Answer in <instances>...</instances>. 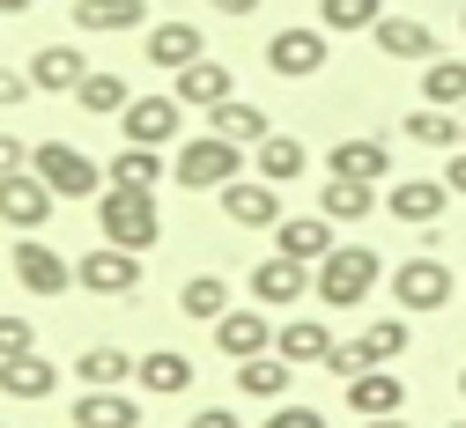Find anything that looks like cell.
Returning <instances> with one entry per match:
<instances>
[{"label":"cell","mask_w":466,"mask_h":428,"mask_svg":"<svg viewBox=\"0 0 466 428\" xmlns=\"http://www.w3.org/2000/svg\"><path fill=\"white\" fill-rule=\"evenodd\" d=\"M378 281H385V259L370 252V244H333V252L311 266V295L326 303V311H356V303H370Z\"/></svg>","instance_id":"cell-1"},{"label":"cell","mask_w":466,"mask_h":428,"mask_svg":"<svg viewBox=\"0 0 466 428\" xmlns=\"http://www.w3.org/2000/svg\"><path fill=\"white\" fill-rule=\"evenodd\" d=\"M96 229H104V244L156 252V244H163V207H156V193H141V185H104V193H96Z\"/></svg>","instance_id":"cell-2"},{"label":"cell","mask_w":466,"mask_h":428,"mask_svg":"<svg viewBox=\"0 0 466 428\" xmlns=\"http://www.w3.org/2000/svg\"><path fill=\"white\" fill-rule=\"evenodd\" d=\"M238 170H245V148H238V141H222V134L178 141V155H170V177H178L186 193H222Z\"/></svg>","instance_id":"cell-3"},{"label":"cell","mask_w":466,"mask_h":428,"mask_svg":"<svg viewBox=\"0 0 466 428\" xmlns=\"http://www.w3.org/2000/svg\"><path fill=\"white\" fill-rule=\"evenodd\" d=\"M30 170H37L60 200H96V193H104V170H96L75 141H37V148H30Z\"/></svg>","instance_id":"cell-4"},{"label":"cell","mask_w":466,"mask_h":428,"mask_svg":"<svg viewBox=\"0 0 466 428\" xmlns=\"http://www.w3.org/2000/svg\"><path fill=\"white\" fill-rule=\"evenodd\" d=\"M385 281H392V303H400L407 318H422V311H444V303H451V288H459L444 259H407V266H392Z\"/></svg>","instance_id":"cell-5"},{"label":"cell","mask_w":466,"mask_h":428,"mask_svg":"<svg viewBox=\"0 0 466 428\" xmlns=\"http://www.w3.org/2000/svg\"><path fill=\"white\" fill-rule=\"evenodd\" d=\"M119 126H127V141H134V148H178L186 104L170 96V89H156V96H134V104L119 111Z\"/></svg>","instance_id":"cell-6"},{"label":"cell","mask_w":466,"mask_h":428,"mask_svg":"<svg viewBox=\"0 0 466 428\" xmlns=\"http://www.w3.org/2000/svg\"><path fill=\"white\" fill-rule=\"evenodd\" d=\"M52 207H60V193H52L37 170H15V177H0V222H8L15 236H37V229L52 222Z\"/></svg>","instance_id":"cell-7"},{"label":"cell","mask_w":466,"mask_h":428,"mask_svg":"<svg viewBox=\"0 0 466 428\" xmlns=\"http://www.w3.org/2000/svg\"><path fill=\"white\" fill-rule=\"evenodd\" d=\"M75 288H89V295H134L141 288V252H127V244H96L89 259H75Z\"/></svg>","instance_id":"cell-8"},{"label":"cell","mask_w":466,"mask_h":428,"mask_svg":"<svg viewBox=\"0 0 466 428\" xmlns=\"http://www.w3.org/2000/svg\"><path fill=\"white\" fill-rule=\"evenodd\" d=\"M267 67H274L281 82H311V75H326V30H304V23L274 30V37H267Z\"/></svg>","instance_id":"cell-9"},{"label":"cell","mask_w":466,"mask_h":428,"mask_svg":"<svg viewBox=\"0 0 466 428\" xmlns=\"http://www.w3.org/2000/svg\"><path fill=\"white\" fill-rule=\"evenodd\" d=\"M15 281L30 288V295H67L75 288V259H60V252H52V244L45 236H15Z\"/></svg>","instance_id":"cell-10"},{"label":"cell","mask_w":466,"mask_h":428,"mask_svg":"<svg viewBox=\"0 0 466 428\" xmlns=\"http://www.w3.org/2000/svg\"><path fill=\"white\" fill-rule=\"evenodd\" d=\"M444 177H392V193H385V214L400 229H437L444 222Z\"/></svg>","instance_id":"cell-11"},{"label":"cell","mask_w":466,"mask_h":428,"mask_svg":"<svg viewBox=\"0 0 466 428\" xmlns=\"http://www.w3.org/2000/svg\"><path fill=\"white\" fill-rule=\"evenodd\" d=\"M304 295H311V266L281 259V252L252 266V303H259V311H297Z\"/></svg>","instance_id":"cell-12"},{"label":"cell","mask_w":466,"mask_h":428,"mask_svg":"<svg viewBox=\"0 0 466 428\" xmlns=\"http://www.w3.org/2000/svg\"><path fill=\"white\" fill-rule=\"evenodd\" d=\"M222 214L238 229H274L281 222V185H267V177H229L222 185Z\"/></svg>","instance_id":"cell-13"},{"label":"cell","mask_w":466,"mask_h":428,"mask_svg":"<svg viewBox=\"0 0 466 428\" xmlns=\"http://www.w3.org/2000/svg\"><path fill=\"white\" fill-rule=\"evenodd\" d=\"M378 52L385 59H415V67H430V59H444V37L430 30V23H415V15H378Z\"/></svg>","instance_id":"cell-14"},{"label":"cell","mask_w":466,"mask_h":428,"mask_svg":"<svg viewBox=\"0 0 466 428\" xmlns=\"http://www.w3.org/2000/svg\"><path fill=\"white\" fill-rule=\"evenodd\" d=\"M215 347L229 354V362H252V354H274V325H267V311H259V303H252V311H222L215 325Z\"/></svg>","instance_id":"cell-15"},{"label":"cell","mask_w":466,"mask_h":428,"mask_svg":"<svg viewBox=\"0 0 466 428\" xmlns=\"http://www.w3.org/2000/svg\"><path fill=\"white\" fill-rule=\"evenodd\" d=\"M82 75H89L82 45H37V52H30V89H37V96H75Z\"/></svg>","instance_id":"cell-16"},{"label":"cell","mask_w":466,"mask_h":428,"mask_svg":"<svg viewBox=\"0 0 466 428\" xmlns=\"http://www.w3.org/2000/svg\"><path fill=\"white\" fill-rule=\"evenodd\" d=\"M274 252L297 259V266H319V259L333 252V222H326V214H281V222H274Z\"/></svg>","instance_id":"cell-17"},{"label":"cell","mask_w":466,"mask_h":428,"mask_svg":"<svg viewBox=\"0 0 466 428\" xmlns=\"http://www.w3.org/2000/svg\"><path fill=\"white\" fill-rule=\"evenodd\" d=\"M141 52H148V67H163V75H186L193 59H208V37H200L193 23H156V30L141 37Z\"/></svg>","instance_id":"cell-18"},{"label":"cell","mask_w":466,"mask_h":428,"mask_svg":"<svg viewBox=\"0 0 466 428\" xmlns=\"http://www.w3.org/2000/svg\"><path fill=\"white\" fill-rule=\"evenodd\" d=\"M170 82H178L170 96H178L186 111H215L222 96H238V75H229L222 59H193V67H186V75H170Z\"/></svg>","instance_id":"cell-19"},{"label":"cell","mask_w":466,"mask_h":428,"mask_svg":"<svg viewBox=\"0 0 466 428\" xmlns=\"http://www.w3.org/2000/svg\"><path fill=\"white\" fill-rule=\"evenodd\" d=\"M348 413H356V421L407 413V384H400L392 370H363V377H348Z\"/></svg>","instance_id":"cell-20"},{"label":"cell","mask_w":466,"mask_h":428,"mask_svg":"<svg viewBox=\"0 0 466 428\" xmlns=\"http://www.w3.org/2000/svg\"><path fill=\"white\" fill-rule=\"evenodd\" d=\"M326 177H363V185H385V177H392V148L385 141H340L333 155H326Z\"/></svg>","instance_id":"cell-21"},{"label":"cell","mask_w":466,"mask_h":428,"mask_svg":"<svg viewBox=\"0 0 466 428\" xmlns=\"http://www.w3.org/2000/svg\"><path fill=\"white\" fill-rule=\"evenodd\" d=\"M134 384H141V392H156V399H178V392H193V354H178V347H156V354H141V362H134Z\"/></svg>","instance_id":"cell-22"},{"label":"cell","mask_w":466,"mask_h":428,"mask_svg":"<svg viewBox=\"0 0 466 428\" xmlns=\"http://www.w3.org/2000/svg\"><path fill=\"white\" fill-rule=\"evenodd\" d=\"M208 134H222V141H238V148H259L274 126H267V111L259 104H245V96H222L215 111H208Z\"/></svg>","instance_id":"cell-23"},{"label":"cell","mask_w":466,"mask_h":428,"mask_svg":"<svg viewBox=\"0 0 466 428\" xmlns=\"http://www.w3.org/2000/svg\"><path fill=\"white\" fill-rule=\"evenodd\" d=\"M0 392L23 399V406H37V399L60 392V370H52L45 354H15V362H0Z\"/></svg>","instance_id":"cell-24"},{"label":"cell","mask_w":466,"mask_h":428,"mask_svg":"<svg viewBox=\"0 0 466 428\" xmlns=\"http://www.w3.org/2000/svg\"><path fill=\"white\" fill-rule=\"evenodd\" d=\"M75 428H141V399L134 392H82L75 399Z\"/></svg>","instance_id":"cell-25"},{"label":"cell","mask_w":466,"mask_h":428,"mask_svg":"<svg viewBox=\"0 0 466 428\" xmlns=\"http://www.w3.org/2000/svg\"><path fill=\"white\" fill-rule=\"evenodd\" d=\"M274 354L281 362H326L333 354V325H319V318H289V325H274Z\"/></svg>","instance_id":"cell-26"},{"label":"cell","mask_w":466,"mask_h":428,"mask_svg":"<svg viewBox=\"0 0 466 428\" xmlns=\"http://www.w3.org/2000/svg\"><path fill=\"white\" fill-rule=\"evenodd\" d=\"M75 30H148V0H75Z\"/></svg>","instance_id":"cell-27"},{"label":"cell","mask_w":466,"mask_h":428,"mask_svg":"<svg viewBox=\"0 0 466 428\" xmlns=\"http://www.w3.org/2000/svg\"><path fill=\"white\" fill-rule=\"evenodd\" d=\"M407 141L415 148H466V118L459 111H437V104H422V111H407Z\"/></svg>","instance_id":"cell-28"},{"label":"cell","mask_w":466,"mask_h":428,"mask_svg":"<svg viewBox=\"0 0 466 428\" xmlns=\"http://www.w3.org/2000/svg\"><path fill=\"white\" fill-rule=\"evenodd\" d=\"M319 214L326 222H363V214H378V185H363V177H326Z\"/></svg>","instance_id":"cell-29"},{"label":"cell","mask_w":466,"mask_h":428,"mask_svg":"<svg viewBox=\"0 0 466 428\" xmlns=\"http://www.w3.org/2000/svg\"><path fill=\"white\" fill-rule=\"evenodd\" d=\"M304 141H289V134H267L259 148H252V170L267 177V185H297V177H304Z\"/></svg>","instance_id":"cell-30"},{"label":"cell","mask_w":466,"mask_h":428,"mask_svg":"<svg viewBox=\"0 0 466 428\" xmlns=\"http://www.w3.org/2000/svg\"><path fill=\"white\" fill-rule=\"evenodd\" d=\"M163 170H170V155L163 148H119V155H111V177H104V185H141V193H156L163 185Z\"/></svg>","instance_id":"cell-31"},{"label":"cell","mask_w":466,"mask_h":428,"mask_svg":"<svg viewBox=\"0 0 466 428\" xmlns=\"http://www.w3.org/2000/svg\"><path fill=\"white\" fill-rule=\"evenodd\" d=\"M75 104H82L89 118H119V111L134 104V89H127V75H104V67H89V75H82V89H75Z\"/></svg>","instance_id":"cell-32"},{"label":"cell","mask_w":466,"mask_h":428,"mask_svg":"<svg viewBox=\"0 0 466 428\" xmlns=\"http://www.w3.org/2000/svg\"><path fill=\"white\" fill-rule=\"evenodd\" d=\"M75 377H82L89 392H111V384H134V354H127V347H82V362H75Z\"/></svg>","instance_id":"cell-33"},{"label":"cell","mask_w":466,"mask_h":428,"mask_svg":"<svg viewBox=\"0 0 466 428\" xmlns=\"http://www.w3.org/2000/svg\"><path fill=\"white\" fill-rule=\"evenodd\" d=\"M289 377H297V362H281V354H252V362H238V392H245V399H281Z\"/></svg>","instance_id":"cell-34"},{"label":"cell","mask_w":466,"mask_h":428,"mask_svg":"<svg viewBox=\"0 0 466 428\" xmlns=\"http://www.w3.org/2000/svg\"><path fill=\"white\" fill-rule=\"evenodd\" d=\"M178 311H186L193 325H215V318L229 311V281H222V274H193V281L178 288Z\"/></svg>","instance_id":"cell-35"},{"label":"cell","mask_w":466,"mask_h":428,"mask_svg":"<svg viewBox=\"0 0 466 428\" xmlns=\"http://www.w3.org/2000/svg\"><path fill=\"white\" fill-rule=\"evenodd\" d=\"M422 104H437V111H459L466 104V59H430L422 67Z\"/></svg>","instance_id":"cell-36"},{"label":"cell","mask_w":466,"mask_h":428,"mask_svg":"<svg viewBox=\"0 0 466 428\" xmlns=\"http://www.w3.org/2000/svg\"><path fill=\"white\" fill-rule=\"evenodd\" d=\"M407 340H415V325H407V311H400V318H378V325H363V333H356V347L370 354V370H385L392 354H407Z\"/></svg>","instance_id":"cell-37"},{"label":"cell","mask_w":466,"mask_h":428,"mask_svg":"<svg viewBox=\"0 0 466 428\" xmlns=\"http://www.w3.org/2000/svg\"><path fill=\"white\" fill-rule=\"evenodd\" d=\"M378 15H385V0H319V30L333 37V30H378Z\"/></svg>","instance_id":"cell-38"},{"label":"cell","mask_w":466,"mask_h":428,"mask_svg":"<svg viewBox=\"0 0 466 428\" xmlns=\"http://www.w3.org/2000/svg\"><path fill=\"white\" fill-rule=\"evenodd\" d=\"M15 354H37V325L30 318H0V362H15Z\"/></svg>","instance_id":"cell-39"},{"label":"cell","mask_w":466,"mask_h":428,"mask_svg":"<svg viewBox=\"0 0 466 428\" xmlns=\"http://www.w3.org/2000/svg\"><path fill=\"white\" fill-rule=\"evenodd\" d=\"M259 428H326V413H319V406H274Z\"/></svg>","instance_id":"cell-40"},{"label":"cell","mask_w":466,"mask_h":428,"mask_svg":"<svg viewBox=\"0 0 466 428\" xmlns=\"http://www.w3.org/2000/svg\"><path fill=\"white\" fill-rule=\"evenodd\" d=\"M15 170H30V141L0 134V177H15Z\"/></svg>","instance_id":"cell-41"},{"label":"cell","mask_w":466,"mask_h":428,"mask_svg":"<svg viewBox=\"0 0 466 428\" xmlns=\"http://www.w3.org/2000/svg\"><path fill=\"white\" fill-rule=\"evenodd\" d=\"M30 96V75H15V67H0V111H15Z\"/></svg>","instance_id":"cell-42"},{"label":"cell","mask_w":466,"mask_h":428,"mask_svg":"<svg viewBox=\"0 0 466 428\" xmlns=\"http://www.w3.org/2000/svg\"><path fill=\"white\" fill-rule=\"evenodd\" d=\"M444 193H451V200H466V148H451V155H444Z\"/></svg>","instance_id":"cell-43"},{"label":"cell","mask_w":466,"mask_h":428,"mask_svg":"<svg viewBox=\"0 0 466 428\" xmlns=\"http://www.w3.org/2000/svg\"><path fill=\"white\" fill-rule=\"evenodd\" d=\"M186 428H245V421H238V413H229V406H200V413H193Z\"/></svg>","instance_id":"cell-44"},{"label":"cell","mask_w":466,"mask_h":428,"mask_svg":"<svg viewBox=\"0 0 466 428\" xmlns=\"http://www.w3.org/2000/svg\"><path fill=\"white\" fill-rule=\"evenodd\" d=\"M208 8H215V15H252L259 0H208Z\"/></svg>","instance_id":"cell-45"},{"label":"cell","mask_w":466,"mask_h":428,"mask_svg":"<svg viewBox=\"0 0 466 428\" xmlns=\"http://www.w3.org/2000/svg\"><path fill=\"white\" fill-rule=\"evenodd\" d=\"M363 428H415L407 413H378V421H363Z\"/></svg>","instance_id":"cell-46"},{"label":"cell","mask_w":466,"mask_h":428,"mask_svg":"<svg viewBox=\"0 0 466 428\" xmlns=\"http://www.w3.org/2000/svg\"><path fill=\"white\" fill-rule=\"evenodd\" d=\"M23 8H37V0H0V15H23Z\"/></svg>","instance_id":"cell-47"},{"label":"cell","mask_w":466,"mask_h":428,"mask_svg":"<svg viewBox=\"0 0 466 428\" xmlns=\"http://www.w3.org/2000/svg\"><path fill=\"white\" fill-rule=\"evenodd\" d=\"M459 392H466V370H459Z\"/></svg>","instance_id":"cell-48"},{"label":"cell","mask_w":466,"mask_h":428,"mask_svg":"<svg viewBox=\"0 0 466 428\" xmlns=\"http://www.w3.org/2000/svg\"><path fill=\"white\" fill-rule=\"evenodd\" d=\"M459 30H466V8H459Z\"/></svg>","instance_id":"cell-49"},{"label":"cell","mask_w":466,"mask_h":428,"mask_svg":"<svg viewBox=\"0 0 466 428\" xmlns=\"http://www.w3.org/2000/svg\"><path fill=\"white\" fill-rule=\"evenodd\" d=\"M451 428H466V421H451Z\"/></svg>","instance_id":"cell-50"},{"label":"cell","mask_w":466,"mask_h":428,"mask_svg":"<svg viewBox=\"0 0 466 428\" xmlns=\"http://www.w3.org/2000/svg\"><path fill=\"white\" fill-rule=\"evenodd\" d=\"M0 428H8V421H0Z\"/></svg>","instance_id":"cell-51"}]
</instances>
